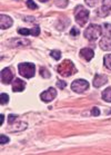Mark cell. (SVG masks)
<instances>
[{
    "label": "cell",
    "mask_w": 111,
    "mask_h": 155,
    "mask_svg": "<svg viewBox=\"0 0 111 155\" xmlns=\"http://www.w3.org/2000/svg\"><path fill=\"white\" fill-rule=\"evenodd\" d=\"M58 73L63 77H69L77 73V69L71 60H63L62 63L58 66Z\"/></svg>",
    "instance_id": "1"
},
{
    "label": "cell",
    "mask_w": 111,
    "mask_h": 155,
    "mask_svg": "<svg viewBox=\"0 0 111 155\" xmlns=\"http://www.w3.org/2000/svg\"><path fill=\"white\" fill-rule=\"evenodd\" d=\"M75 17H76V21L78 22V25L83 27L89 20V11L84 9L83 6H78L75 10Z\"/></svg>",
    "instance_id": "2"
},
{
    "label": "cell",
    "mask_w": 111,
    "mask_h": 155,
    "mask_svg": "<svg viewBox=\"0 0 111 155\" xmlns=\"http://www.w3.org/2000/svg\"><path fill=\"white\" fill-rule=\"evenodd\" d=\"M19 74L24 78H31L35 76V65L31 63H21L18 66Z\"/></svg>",
    "instance_id": "3"
},
{
    "label": "cell",
    "mask_w": 111,
    "mask_h": 155,
    "mask_svg": "<svg viewBox=\"0 0 111 155\" xmlns=\"http://www.w3.org/2000/svg\"><path fill=\"white\" fill-rule=\"evenodd\" d=\"M102 32V29H101L100 26L94 25L91 24L89 27H87V29L84 30V37L88 38L89 40H96V39L101 35Z\"/></svg>",
    "instance_id": "4"
},
{
    "label": "cell",
    "mask_w": 111,
    "mask_h": 155,
    "mask_svg": "<svg viewBox=\"0 0 111 155\" xmlns=\"http://www.w3.org/2000/svg\"><path fill=\"white\" fill-rule=\"evenodd\" d=\"M89 88V83L84 79H77L71 84V89L76 93H83Z\"/></svg>",
    "instance_id": "5"
},
{
    "label": "cell",
    "mask_w": 111,
    "mask_h": 155,
    "mask_svg": "<svg viewBox=\"0 0 111 155\" xmlns=\"http://www.w3.org/2000/svg\"><path fill=\"white\" fill-rule=\"evenodd\" d=\"M56 96H57V91H56L55 88H49L46 92L41 93L40 97H41V99L43 102L49 103V102H51L52 99H55Z\"/></svg>",
    "instance_id": "6"
},
{
    "label": "cell",
    "mask_w": 111,
    "mask_h": 155,
    "mask_svg": "<svg viewBox=\"0 0 111 155\" xmlns=\"http://www.w3.org/2000/svg\"><path fill=\"white\" fill-rule=\"evenodd\" d=\"M12 79H14V75L10 68H4L1 71V81L4 84H10Z\"/></svg>",
    "instance_id": "7"
},
{
    "label": "cell",
    "mask_w": 111,
    "mask_h": 155,
    "mask_svg": "<svg viewBox=\"0 0 111 155\" xmlns=\"http://www.w3.org/2000/svg\"><path fill=\"white\" fill-rule=\"evenodd\" d=\"M26 87V83L24 81H21L20 78H14L12 81V91L16 92H22Z\"/></svg>",
    "instance_id": "8"
},
{
    "label": "cell",
    "mask_w": 111,
    "mask_h": 155,
    "mask_svg": "<svg viewBox=\"0 0 111 155\" xmlns=\"http://www.w3.org/2000/svg\"><path fill=\"white\" fill-rule=\"evenodd\" d=\"M80 56L82 57L83 59L87 60V61H90L94 56V51L91 48H82L80 50Z\"/></svg>",
    "instance_id": "9"
},
{
    "label": "cell",
    "mask_w": 111,
    "mask_h": 155,
    "mask_svg": "<svg viewBox=\"0 0 111 155\" xmlns=\"http://www.w3.org/2000/svg\"><path fill=\"white\" fill-rule=\"evenodd\" d=\"M0 26H1V29L9 28V27L12 26V19L9 16L1 15V17H0Z\"/></svg>",
    "instance_id": "10"
},
{
    "label": "cell",
    "mask_w": 111,
    "mask_h": 155,
    "mask_svg": "<svg viewBox=\"0 0 111 155\" xmlns=\"http://www.w3.org/2000/svg\"><path fill=\"white\" fill-rule=\"evenodd\" d=\"M107 77L104 76V75H96L94 76V86L96 88H99L101 86H103L104 84H107Z\"/></svg>",
    "instance_id": "11"
},
{
    "label": "cell",
    "mask_w": 111,
    "mask_h": 155,
    "mask_svg": "<svg viewBox=\"0 0 111 155\" xmlns=\"http://www.w3.org/2000/svg\"><path fill=\"white\" fill-rule=\"evenodd\" d=\"M9 45L11 47H22V46H29L30 40L28 39H12L9 41Z\"/></svg>",
    "instance_id": "12"
},
{
    "label": "cell",
    "mask_w": 111,
    "mask_h": 155,
    "mask_svg": "<svg viewBox=\"0 0 111 155\" xmlns=\"http://www.w3.org/2000/svg\"><path fill=\"white\" fill-rule=\"evenodd\" d=\"M99 46H100L101 49L106 50V51L111 50V39L109 37H103L99 42Z\"/></svg>",
    "instance_id": "13"
},
{
    "label": "cell",
    "mask_w": 111,
    "mask_h": 155,
    "mask_svg": "<svg viewBox=\"0 0 111 155\" xmlns=\"http://www.w3.org/2000/svg\"><path fill=\"white\" fill-rule=\"evenodd\" d=\"M111 11V0H102V7H101V14L102 16H107Z\"/></svg>",
    "instance_id": "14"
},
{
    "label": "cell",
    "mask_w": 111,
    "mask_h": 155,
    "mask_svg": "<svg viewBox=\"0 0 111 155\" xmlns=\"http://www.w3.org/2000/svg\"><path fill=\"white\" fill-rule=\"evenodd\" d=\"M102 98L108 103H111V87H108L102 92Z\"/></svg>",
    "instance_id": "15"
},
{
    "label": "cell",
    "mask_w": 111,
    "mask_h": 155,
    "mask_svg": "<svg viewBox=\"0 0 111 155\" xmlns=\"http://www.w3.org/2000/svg\"><path fill=\"white\" fill-rule=\"evenodd\" d=\"M102 34H103L104 37H111V25L110 24H104L103 27H102Z\"/></svg>",
    "instance_id": "16"
},
{
    "label": "cell",
    "mask_w": 111,
    "mask_h": 155,
    "mask_svg": "<svg viewBox=\"0 0 111 155\" xmlns=\"http://www.w3.org/2000/svg\"><path fill=\"white\" fill-rule=\"evenodd\" d=\"M104 66H106L109 71H111V54H108V55H106V57H104Z\"/></svg>",
    "instance_id": "17"
},
{
    "label": "cell",
    "mask_w": 111,
    "mask_h": 155,
    "mask_svg": "<svg viewBox=\"0 0 111 155\" xmlns=\"http://www.w3.org/2000/svg\"><path fill=\"white\" fill-rule=\"evenodd\" d=\"M56 6L60 8H66L68 6V0H56Z\"/></svg>",
    "instance_id": "18"
},
{
    "label": "cell",
    "mask_w": 111,
    "mask_h": 155,
    "mask_svg": "<svg viewBox=\"0 0 111 155\" xmlns=\"http://www.w3.org/2000/svg\"><path fill=\"white\" fill-rule=\"evenodd\" d=\"M0 103H1V105H7L8 102H9V96L7 94H1L0 96Z\"/></svg>",
    "instance_id": "19"
},
{
    "label": "cell",
    "mask_w": 111,
    "mask_h": 155,
    "mask_svg": "<svg viewBox=\"0 0 111 155\" xmlns=\"http://www.w3.org/2000/svg\"><path fill=\"white\" fill-rule=\"evenodd\" d=\"M50 55H51L56 60H59L61 58V53H60L59 50H51L50 51Z\"/></svg>",
    "instance_id": "20"
},
{
    "label": "cell",
    "mask_w": 111,
    "mask_h": 155,
    "mask_svg": "<svg viewBox=\"0 0 111 155\" xmlns=\"http://www.w3.org/2000/svg\"><path fill=\"white\" fill-rule=\"evenodd\" d=\"M40 75H41L42 77H45V78H49L50 77V73H49L46 68H40Z\"/></svg>",
    "instance_id": "21"
},
{
    "label": "cell",
    "mask_w": 111,
    "mask_h": 155,
    "mask_svg": "<svg viewBox=\"0 0 111 155\" xmlns=\"http://www.w3.org/2000/svg\"><path fill=\"white\" fill-rule=\"evenodd\" d=\"M18 34L19 35H22V36H27L29 35V34H31V31H30V29H18Z\"/></svg>",
    "instance_id": "22"
},
{
    "label": "cell",
    "mask_w": 111,
    "mask_h": 155,
    "mask_svg": "<svg viewBox=\"0 0 111 155\" xmlns=\"http://www.w3.org/2000/svg\"><path fill=\"white\" fill-rule=\"evenodd\" d=\"M84 1H86V4H87L89 7H94V6H97V4L100 0H84Z\"/></svg>",
    "instance_id": "23"
},
{
    "label": "cell",
    "mask_w": 111,
    "mask_h": 155,
    "mask_svg": "<svg viewBox=\"0 0 111 155\" xmlns=\"http://www.w3.org/2000/svg\"><path fill=\"white\" fill-rule=\"evenodd\" d=\"M27 6L30 9H38V6L33 2V0H27Z\"/></svg>",
    "instance_id": "24"
},
{
    "label": "cell",
    "mask_w": 111,
    "mask_h": 155,
    "mask_svg": "<svg viewBox=\"0 0 111 155\" xmlns=\"http://www.w3.org/2000/svg\"><path fill=\"white\" fill-rule=\"evenodd\" d=\"M9 141H10L9 137H7L6 135H4V134L0 135V144H6V143H8Z\"/></svg>",
    "instance_id": "25"
},
{
    "label": "cell",
    "mask_w": 111,
    "mask_h": 155,
    "mask_svg": "<svg viewBox=\"0 0 111 155\" xmlns=\"http://www.w3.org/2000/svg\"><path fill=\"white\" fill-rule=\"evenodd\" d=\"M30 31H31V35L38 36L39 34H40V28H39L38 26H36V27H33L32 29H30Z\"/></svg>",
    "instance_id": "26"
},
{
    "label": "cell",
    "mask_w": 111,
    "mask_h": 155,
    "mask_svg": "<svg viewBox=\"0 0 111 155\" xmlns=\"http://www.w3.org/2000/svg\"><path fill=\"white\" fill-rule=\"evenodd\" d=\"M91 115L92 116H99L100 115V110L98 107H94V108L91 109Z\"/></svg>",
    "instance_id": "27"
},
{
    "label": "cell",
    "mask_w": 111,
    "mask_h": 155,
    "mask_svg": "<svg viewBox=\"0 0 111 155\" xmlns=\"http://www.w3.org/2000/svg\"><path fill=\"white\" fill-rule=\"evenodd\" d=\"M16 118H17V116H16V115H12V114H11V115H9V117H8V123L12 124Z\"/></svg>",
    "instance_id": "28"
},
{
    "label": "cell",
    "mask_w": 111,
    "mask_h": 155,
    "mask_svg": "<svg viewBox=\"0 0 111 155\" xmlns=\"http://www.w3.org/2000/svg\"><path fill=\"white\" fill-rule=\"evenodd\" d=\"M57 86H58L60 89H63V88L66 87V83H65L63 81H58V83H57Z\"/></svg>",
    "instance_id": "29"
},
{
    "label": "cell",
    "mask_w": 111,
    "mask_h": 155,
    "mask_svg": "<svg viewBox=\"0 0 111 155\" xmlns=\"http://www.w3.org/2000/svg\"><path fill=\"white\" fill-rule=\"evenodd\" d=\"M70 34H71V36H78L79 35V30L77 28H72L71 29V31H70Z\"/></svg>",
    "instance_id": "30"
},
{
    "label": "cell",
    "mask_w": 111,
    "mask_h": 155,
    "mask_svg": "<svg viewBox=\"0 0 111 155\" xmlns=\"http://www.w3.org/2000/svg\"><path fill=\"white\" fill-rule=\"evenodd\" d=\"M0 124H1V125L4 124V115H1V120H0Z\"/></svg>",
    "instance_id": "31"
},
{
    "label": "cell",
    "mask_w": 111,
    "mask_h": 155,
    "mask_svg": "<svg viewBox=\"0 0 111 155\" xmlns=\"http://www.w3.org/2000/svg\"><path fill=\"white\" fill-rule=\"evenodd\" d=\"M39 1H41V2H47L48 0H39Z\"/></svg>",
    "instance_id": "32"
},
{
    "label": "cell",
    "mask_w": 111,
    "mask_h": 155,
    "mask_svg": "<svg viewBox=\"0 0 111 155\" xmlns=\"http://www.w3.org/2000/svg\"><path fill=\"white\" fill-rule=\"evenodd\" d=\"M109 114H111V110H110V112H109Z\"/></svg>",
    "instance_id": "33"
}]
</instances>
